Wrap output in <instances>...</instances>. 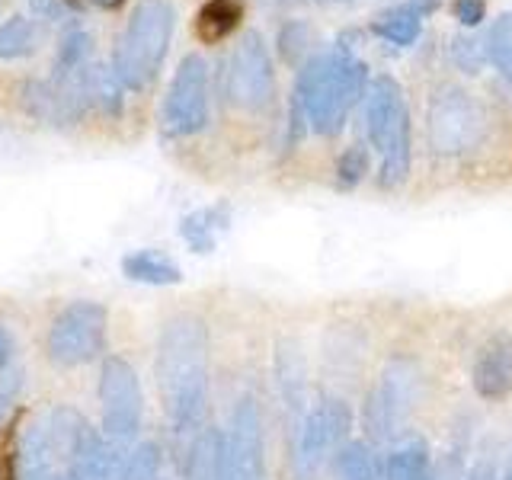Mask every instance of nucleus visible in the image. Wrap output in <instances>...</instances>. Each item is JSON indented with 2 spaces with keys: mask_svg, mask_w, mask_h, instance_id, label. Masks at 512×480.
Segmentation results:
<instances>
[{
  "mask_svg": "<svg viewBox=\"0 0 512 480\" xmlns=\"http://www.w3.org/2000/svg\"><path fill=\"white\" fill-rule=\"evenodd\" d=\"M154 372L173 432H196L208 404V330L199 317L167 320L157 336Z\"/></svg>",
  "mask_w": 512,
  "mask_h": 480,
  "instance_id": "nucleus-1",
  "label": "nucleus"
},
{
  "mask_svg": "<svg viewBox=\"0 0 512 480\" xmlns=\"http://www.w3.org/2000/svg\"><path fill=\"white\" fill-rule=\"evenodd\" d=\"M368 64L349 48L311 55L301 64L292 93V128H311L314 135L333 138L343 132L349 109L362 100Z\"/></svg>",
  "mask_w": 512,
  "mask_h": 480,
  "instance_id": "nucleus-2",
  "label": "nucleus"
},
{
  "mask_svg": "<svg viewBox=\"0 0 512 480\" xmlns=\"http://www.w3.org/2000/svg\"><path fill=\"white\" fill-rule=\"evenodd\" d=\"M96 436L100 432L71 407L42 410L20 432L16 458H13V477L58 480L96 442Z\"/></svg>",
  "mask_w": 512,
  "mask_h": 480,
  "instance_id": "nucleus-3",
  "label": "nucleus"
},
{
  "mask_svg": "<svg viewBox=\"0 0 512 480\" xmlns=\"http://www.w3.org/2000/svg\"><path fill=\"white\" fill-rule=\"evenodd\" d=\"M176 32V10L170 0H138L119 32L112 71L125 90H148L170 55Z\"/></svg>",
  "mask_w": 512,
  "mask_h": 480,
  "instance_id": "nucleus-4",
  "label": "nucleus"
},
{
  "mask_svg": "<svg viewBox=\"0 0 512 480\" xmlns=\"http://www.w3.org/2000/svg\"><path fill=\"white\" fill-rule=\"evenodd\" d=\"M365 135L381 157L378 183L388 189L400 186L413 160V128L404 90L391 74L375 77L365 90Z\"/></svg>",
  "mask_w": 512,
  "mask_h": 480,
  "instance_id": "nucleus-5",
  "label": "nucleus"
},
{
  "mask_svg": "<svg viewBox=\"0 0 512 480\" xmlns=\"http://www.w3.org/2000/svg\"><path fill=\"white\" fill-rule=\"evenodd\" d=\"M487 132L484 109L468 90L442 87L429 103L426 138L436 157H461L474 151Z\"/></svg>",
  "mask_w": 512,
  "mask_h": 480,
  "instance_id": "nucleus-6",
  "label": "nucleus"
},
{
  "mask_svg": "<svg viewBox=\"0 0 512 480\" xmlns=\"http://www.w3.org/2000/svg\"><path fill=\"white\" fill-rule=\"evenodd\" d=\"M100 410H103V439L119 448V452H132V442L141 432L144 420V394L138 372L125 359L109 356L100 368Z\"/></svg>",
  "mask_w": 512,
  "mask_h": 480,
  "instance_id": "nucleus-7",
  "label": "nucleus"
},
{
  "mask_svg": "<svg viewBox=\"0 0 512 480\" xmlns=\"http://www.w3.org/2000/svg\"><path fill=\"white\" fill-rule=\"evenodd\" d=\"M109 314L96 301H71L48 327V356L64 368L90 365L106 352Z\"/></svg>",
  "mask_w": 512,
  "mask_h": 480,
  "instance_id": "nucleus-8",
  "label": "nucleus"
},
{
  "mask_svg": "<svg viewBox=\"0 0 512 480\" xmlns=\"http://www.w3.org/2000/svg\"><path fill=\"white\" fill-rule=\"evenodd\" d=\"M352 429V413L343 397H320L304 413L301 426L295 429V471L301 480H311L320 468L340 455L346 436Z\"/></svg>",
  "mask_w": 512,
  "mask_h": 480,
  "instance_id": "nucleus-9",
  "label": "nucleus"
},
{
  "mask_svg": "<svg viewBox=\"0 0 512 480\" xmlns=\"http://www.w3.org/2000/svg\"><path fill=\"white\" fill-rule=\"evenodd\" d=\"M416 391H420V365L407 356H397L384 365V372L375 384V391L368 394L362 420L365 432L372 442L394 439L404 429L407 416L413 410Z\"/></svg>",
  "mask_w": 512,
  "mask_h": 480,
  "instance_id": "nucleus-10",
  "label": "nucleus"
},
{
  "mask_svg": "<svg viewBox=\"0 0 512 480\" xmlns=\"http://www.w3.org/2000/svg\"><path fill=\"white\" fill-rule=\"evenodd\" d=\"M224 93L240 112H263L276 100V68H272L266 39L256 29L237 39L224 71Z\"/></svg>",
  "mask_w": 512,
  "mask_h": 480,
  "instance_id": "nucleus-11",
  "label": "nucleus"
},
{
  "mask_svg": "<svg viewBox=\"0 0 512 480\" xmlns=\"http://www.w3.org/2000/svg\"><path fill=\"white\" fill-rule=\"evenodd\" d=\"M208 116H212L208 64L202 55H186L167 87L164 106H160V125L170 138H192L205 132Z\"/></svg>",
  "mask_w": 512,
  "mask_h": 480,
  "instance_id": "nucleus-12",
  "label": "nucleus"
},
{
  "mask_svg": "<svg viewBox=\"0 0 512 480\" xmlns=\"http://www.w3.org/2000/svg\"><path fill=\"white\" fill-rule=\"evenodd\" d=\"M218 480H266L263 416L253 397L237 400L228 432H221Z\"/></svg>",
  "mask_w": 512,
  "mask_h": 480,
  "instance_id": "nucleus-13",
  "label": "nucleus"
},
{
  "mask_svg": "<svg viewBox=\"0 0 512 480\" xmlns=\"http://www.w3.org/2000/svg\"><path fill=\"white\" fill-rule=\"evenodd\" d=\"M471 381L484 400H503L512 394V333L500 330L487 336L474 356Z\"/></svg>",
  "mask_w": 512,
  "mask_h": 480,
  "instance_id": "nucleus-14",
  "label": "nucleus"
},
{
  "mask_svg": "<svg viewBox=\"0 0 512 480\" xmlns=\"http://www.w3.org/2000/svg\"><path fill=\"white\" fill-rule=\"evenodd\" d=\"M276 384H279V397L292 429L301 426L304 413H308V362H304V352L295 340H282L276 349Z\"/></svg>",
  "mask_w": 512,
  "mask_h": 480,
  "instance_id": "nucleus-15",
  "label": "nucleus"
},
{
  "mask_svg": "<svg viewBox=\"0 0 512 480\" xmlns=\"http://www.w3.org/2000/svg\"><path fill=\"white\" fill-rule=\"evenodd\" d=\"M231 224V208L218 202V205H205V208H196V212H189L183 221H180V237L186 244L196 250V253H212L218 237L228 231Z\"/></svg>",
  "mask_w": 512,
  "mask_h": 480,
  "instance_id": "nucleus-16",
  "label": "nucleus"
},
{
  "mask_svg": "<svg viewBox=\"0 0 512 480\" xmlns=\"http://www.w3.org/2000/svg\"><path fill=\"white\" fill-rule=\"evenodd\" d=\"M84 93H87V103H90V112H103V116H119L122 112V103H125V87L122 80L112 71V64H87L84 74Z\"/></svg>",
  "mask_w": 512,
  "mask_h": 480,
  "instance_id": "nucleus-17",
  "label": "nucleus"
},
{
  "mask_svg": "<svg viewBox=\"0 0 512 480\" xmlns=\"http://www.w3.org/2000/svg\"><path fill=\"white\" fill-rule=\"evenodd\" d=\"M423 20H426V13L416 7L413 0H404V4H397L391 10L378 13L375 23H372V32H375L378 39H384V42L407 48V45H413L416 39H420Z\"/></svg>",
  "mask_w": 512,
  "mask_h": 480,
  "instance_id": "nucleus-18",
  "label": "nucleus"
},
{
  "mask_svg": "<svg viewBox=\"0 0 512 480\" xmlns=\"http://www.w3.org/2000/svg\"><path fill=\"white\" fill-rule=\"evenodd\" d=\"M122 272H125V279L141 282V285H176V282H183L180 266H176L167 253L151 250V247L128 253L122 260Z\"/></svg>",
  "mask_w": 512,
  "mask_h": 480,
  "instance_id": "nucleus-19",
  "label": "nucleus"
},
{
  "mask_svg": "<svg viewBox=\"0 0 512 480\" xmlns=\"http://www.w3.org/2000/svg\"><path fill=\"white\" fill-rule=\"evenodd\" d=\"M240 20H244V4H240V0H208V4L199 10L196 32L202 42L212 45V42L228 39L240 26Z\"/></svg>",
  "mask_w": 512,
  "mask_h": 480,
  "instance_id": "nucleus-20",
  "label": "nucleus"
},
{
  "mask_svg": "<svg viewBox=\"0 0 512 480\" xmlns=\"http://www.w3.org/2000/svg\"><path fill=\"white\" fill-rule=\"evenodd\" d=\"M384 480H432L429 448L423 439L397 445L384 461Z\"/></svg>",
  "mask_w": 512,
  "mask_h": 480,
  "instance_id": "nucleus-21",
  "label": "nucleus"
},
{
  "mask_svg": "<svg viewBox=\"0 0 512 480\" xmlns=\"http://www.w3.org/2000/svg\"><path fill=\"white\" fill-rule=\"evenodd\" d=\"M93 64V36L87 29H68L58 42V52H55V64H52V74L55 77H71V74H80Z\"/></svg>",
  "mask_w": 512,
  "mask_h": 480,
  "instance_id": "nucleus-22",
  "label": "nucleus"
},
{
  "mask_svg": "<svg viewBox=\"0 0 512 480\" xmlns=\"http://www.w3.org/2000/svg\"><path fill=\"white\" fill-rule=\"evenodd\" d=\"M39 42H42V29L36 20H29V16H10L0 26V61L26 58L36 52Z\"/></svg>",
  "mask_w": 512,
  "mask_h": 480,
  "instance_id": "nucleus-23",
  "label": "nucleus"
},
{
  "mask_svg": "<svg viewBox=\"0 0 512 480\" xmlns=\"http://www.w3.org/2000/svg\"><path fill=\"white\" fill-rule=\"evenodd\" d=\"M336 477L340 480H384L375 448L368 442H346L336 455Z\"/></svg>",
  "mask_w": 512,
  "mask_h": 480,
  "instance_id": "nucleus-24",
  "label": "nucleus"
},
{
  "mask_svg": "<svg viewBox=\"0 0 512 480\" xmlns=\"http://www.w3.org/2000/svg\"><path fill=\"white\" fill-rule=\"evenodd\" d=\"M487 61L512 84V13H503L487 32Z\"/></svg>",
  "mask_w": 512,
  "mask_h": 480,
  "instance_id": "nucleus-25",
  "label": "nucleus"
},
{
  "mask_svg": "<svg viewBox=\"0 0 512 480\" xmlns=\"http://www.w3.org/2000/svg\"><path fill=\"white\" fill-rule=\"evenodd\" d=\"M279 52L288 64H304L311 58V29L304 23H285L279 29Z\"/></svg>",
  "mask_w": 512,
  "mask_h": 480,
  "instance_id": "nucleus-26",
  "label": "nucleus"
},
{
  "mask_svg": "<svg viewBox=\"0 0 512 480\" xmlns=\"http://www.w3.org/2000/svg\"><path fill=\"white\" fill-rule=\"evenodd\" d=\"M365 173H368V151L362 144H352V148H346L340 160H336V183L343 189H352L365 180Z\"/></svg>",
  "mask_w": 512,
  "mask_h": 480,
  "instance_id": "nucleus-27",
  "label": "nucleus"
},
{
  "mask_svg": "<svg viewBox=\"0 0 512 480\" xmlns=\"http://www.w3.org/2000/svg\"><path fill=\"white\" fill-rule=\"evenodd\" d=\"M452 13L461 26H480L487 20V0H452Z\"/></svg>",
  "mask_w": 512,
  "mask_h": 480,
  "instance_id": "nucleus-28",
  "label": "nucleus"
},
{
  "mask_svg": "<svg viewBox=\"0 0 512 480\" xmlns=\"http://www.w3.org/2000/svg\"><path fill=\"white\" fill-rule=\"evenodd\" d=\"M484 48H480L474 39H458L455 42V61L461 64L464 71H471V74H477V68H480V61H484Z\"/></svg>",
  "mask_w": 512,
  "mask_h": 480,
  "instance_id": "nucleus-29",
  "label": "nucleus"
},
{
  "mask_svg": "<svg viewBox=\"0 0 512 480\" xmlns=\"http://www.w3.org/2000/svg\"><path fill=\"white\" fill-rule=\"evenodd\" d=\"M29 7L36 16H42V20H52V23L64 20L68 10H71L68 0H29Z\"/></svg>",
  "mask_w": 512,
  "mask_h": 480,
  "instance_id": "nucleus-30",
  "label": "nucleus"
},
{
  "mask_svg": "<svg viewBox=\"0 0 512 480\" xmlns=\"http://www.w3.org/2000/svg\"><path fill=\"white\" fill-rule=\"evenodd\" d=\"M13 352H16V343H13V333L7 324H0V375L7 372L10 362H13Z\"/></svg>",
  "mask_w": 512,
  "mask_h": 480,
  "instance_id": "nucleus-31",
  "label": "nucleus"
},
{
  "mask_svg": "<svg viewBox=\"0 0 512 480\" xmlns=\"http://www.w3.org/2000/svg\"><path fill=\"white\" fill-rule=\"evenodd\" d=\"M464 480H500V474H496V464L490 458H477Z\"/></svg>",
  "mask_w": 512,
  "mask_h": 480,
  "instance_id": "nucleus-32",
  "label": "nucleus"
},
{
  "mask_svg": "<svg viewBox=\"0 0 512 480\" xmlns=\"http://www.w3.org/2000/svg\"><path fill=\"white\" fill-rule=\"evenodd\" d=\"M96 7H103V10H116V7H122L125 0H93Z\"/></svg>",
  "mask_w": 512,
  "mask_h": 480,
  "instance_id": "nucleus-33",
  "label": "nucleus"
},
{
  "mask_svg": "<svg viewBox=\"0 0 512 480\" xmlns=\"http://www.w3.org/2000/svg\"><path fill=\"white\" fill-rule=\"evenodd\" d=\"M503 480H512V468H509V471H506V477H503Z\"/></svg>",
  "mask_w": 512,
  "mask_h": 480,
  "instance_id": "nucleus-34",
  "label": "nucleus"
}]
</instances>
